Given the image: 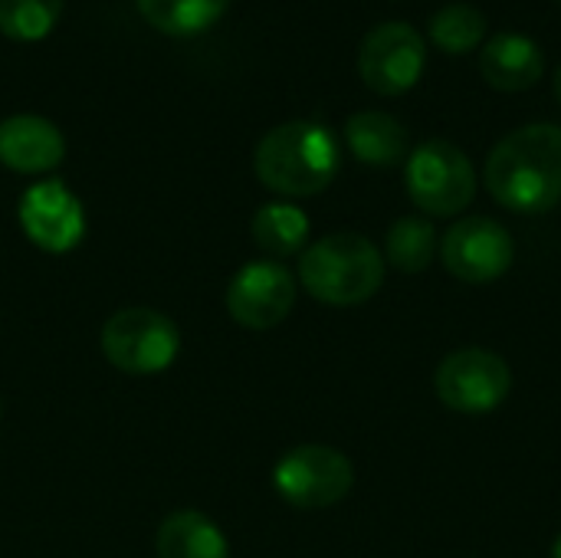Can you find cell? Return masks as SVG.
<instances>
[{"label": "cell", "mask_w": 561, "mask_h": 558, "mask_svg": "<svg viewBox=\"0 0 561 558\" xmlns=\"http://www.w3.org/2000/svg\"><path fill=\"white\" fill-rule=\"evenodd\" d=\"M486 187L506 210H552L561 201V125L533 122L510 132L486 158Z\"/></svg>", "instance_id": "obj_1"}, {"label": "cell", "mask_w": 561, "mask_h": 558, "mask_svg": "<svg viewBox=\"0 0 561 558\" xmlns=\"http://www.w3.org/2000/svg\"><path fill=\"white\" fill-rule=\"evenodd\" d=\"M339 141L319 122H283L256 145V178L286 197H312L339 174Z\"/></svg>", "instance_id": "obj_2"}, {"label": "cell", "mask_w": 561, "mask_h": 558, "mask_svg": "<svg viewBox=\"0 0 561 558\" xmlns=\"http://www.w3.org/2000/svg\"><path fill=\"white\" fill-rule=\"evenodd\" d=\"M299 280L325 306H362L381 289L385 260L365 234H329L302 253Z\"/></svg>", "instance_id": "obj_3"}, {"label": "cell", "mask_w": 561, "mask_h": 558, "mask_svg": "<svg viewBox=\"0 0 561 558\" xmlns=\"http://www.w3.org/2000/svg\"><path fill=\"white\" fill-rule=\"evenodd\" d=\"M404 184L417 210L431 217L463 214L477 197V171L463 148L447 138L417 145L408 158Z\"/></svg>", "instance_id": "obj_4"}, {"label": "cell", "mask_w": 561, "mask_h": 558, "mask_svg": "<svg viewBox=\"0 0 561 558\" xmlns=\"http://www.w3.org/2000/svg\"><path fill=\"white\" fill-rule=\"evenodd\" d=\"M102 352L125 375H158L178 358L181 332L164 312L131 306L102 326Z\"/></svg>", "instance_id": "obj_5"}, {"label": "cell", "mask_w": 561, "mask_h": 558, "mask_svg": "<svg viewBox=\"0 0 561 558\" xmlns=\"http://www.w3.org/2000/svg\"><path fill=\"white\" fill-rule=\"evenodd\" d=\"M355 483L352 460L322 444H302L293 447L273 470L276 493L299 510H325L348 497Z\"/></svg>", "instance_id": "obj_6"}, {"label": "cell", "mask_w": 561, "mask_h": 558, "mask_svg": "<svg viewBox=\"0 0 561 558\" xmlns=\"http://www.w3.org/2000/svg\"><path fill=\"white\" fill-rule=\"evenodd\" d=\"M437 398L460 414H490L513 391V372L490 349H457L434 375Z\"/></svg>", "instance_id": "obj_7"}, {"label": "cell", "mask_w": 561, "mask_h": 558, "mask_svg": "<svg viewBox=\"0 0 561 558\" xmlns=\"http://www.w3.org/2000/svg\"><path fill=\"white\" fill-rule=\"evenodd\" d=\"M427 62L424 36L401 20L378 23L358 49V72L378 95H404L417 86Z\"/></svg>", "instance_id": "obj_8"}, {"label": "cell", "mask_w": 561, "mask_h": 558, "mask_svg": "<svg viewBox=\"0 0 561 558\" xmlns=\"http://www.w3.org/2000/svg\"><path fill=\"white\" fill-rule=\"evenodd\" d=\"M516 247L510 230L490 217H460L440 240V260L463 283H493L513 266Z\"/></svg>", "instance_id": "obj_9"}, {"label": "cell", "mask_w": 561, "mask_h": 558, "mask_svg": "<svg viewBox=\"0 0 561 558\" xmlns=\"http://www.w3.org/2000/svg\"><path fill=\"white\" fill-rule=\"evenodd\" d=\"M296 306V276L276 260L247 263L227 286V312L243 329H273Z\"/></svg>", "instance_id": "obj_10"}, {"label": "cell", "mask_w": 561, "mask_h": 558, "mask_svg": "<svg viewBox=\"0 0 561 558\" xmlns=\"http://www.w3.org/2000/svg\"><path fill=\"white\" fill-rule=\"evenodd\" d=\"M20 227L39 250L69 253L85 234V214L62 181H39L20 197Z\"/></svg>", "instance_id": "obj_11"}, {"label": "cell", "mask_w": 561, "mask_h": 558, "mask_svg": "<svg viewBox=\"0 0 561 558\" xmlns=\"http://www.w3.org/2000/svg\"><path fill=\"white\" fill-rule=\"evenodd\" d=\"M66 155L62 132L39 115H10L0 122V164L20 174L53 171Z\"/></svg>", "instance_id": "obj_12"}, {"label": "cell", "mask_w": 561, "mask_h": 558, "mask_svg": "<svg viewBox=\"0 0 561 558\" xmlns=\"http://www.w3.org/2000/svg\"><path fill=\"white\" fill-rule=\"evenodd\" d=\"M480 72L496 92H526L546 72V53L526 33H496L480 49Z\"/></svg>", "instance_id": "obj_13"}, {"label": "cell", "mask_w": 561, "mask_h": 558, "mask_svg": "<svg viewBox=\"0 0 561 558\" xmlns=\"http://www.w3.org/2000/svg\"><path fill=\"white\" fill-rule=\"evenodd\" d=\"M345 141L352 155L371 168H391L408 158V128L388 112H355L345 122Z\"/></svg>", "instance_id": "obj_14"}, {"label": "cell", "mask_w": 561, "mask_h": 558, "mask_svg": "<svg viewBox=\"0 0 561 558\" xmlns=\"http://www.w3.org/2000/svg\"><path fill=\"white\" fill-rule=\"evenodd\" d=\"M158 558H230V546L214 520L197 510L171 513L158 529Z\"/></svg>", "instance_id": "obj_15"}, {"label": "cell", "mask_w": 561, "mask_h": 558, "mask_svg": "<svg viewBox=\"0 0 561 558\" xmlns=\"http://www.w3.org/2000/svg\"><path fill=\"white\" fill-rule=\"evenodd\" d=\"M138 13L168 36H191L214 26L230 0H135Z\"/></svg>", "instance_id": "obj_16"}, {"label": "cell", "mask_w": 561, "mask_h": 558, "mask_svg": "<svg viewBox=\"0 0 561 558\" xmlns=\"http://www.w3.org/2000/svg\"><path fill=\"white\" fill-rule=\"evenodd\" d=\"M253 240L270 257H293L309 240V217L296 204H266L253 217Z\"/></svg>", "instance_id": "obj_17"}, {"label": "cell", "mask_w": 561, "mask_h": 558, "mask_svg": "<svg viewBox=\"0 0 561 558\" xmlns=\"http://www.w3.org/2000/svg\"><path fill=\"white\" fill-rule=\"evenodd\" d=\"M486 13L473 3H447L440 7L431 23H427V33H431V43L444 53H473L483 39H486Z\"/></svg>", "instance_id": "obj_18"}, {"label": "cell", "mask_w": 561, "mask_h": 558, "mask_svg": "<svg viewBox=\"0 0 561 558\" xmlns=\"http://www.w3.org/2000/svg\"><path fill=\"white\" fill-rule=\"evenodd\" d=\"M437 253V234L427 217H401L385 237V257L398 273H424Z\"/></svg>", "instance_id": "obj_19"}, {"label": "cell", "mask_w": 561, "mask_h": 558, "mask_svg": "<svg viewBox=\"0 0 561 558\" xmlns=\"http://www.w3.org/2000/svg\"><path fill=\"white\" fill-rule=\"evenodd\" d=\"M62 3L66 0H0V33L20 43L43 39L56 26Z\"/></svg>", "instance_id": "obj_20"}, {"label": "cell", "mask_w": 561, "mask_h": 558, "mask_svg": "<svg viewBox=\"0 0 561 558\" xmlns=\"http://www.w3.org/2000/svg\"><path fill=\"white\" fill-rule=\"evenodd\" d=\"M556 99H559V105H561V66L556 69Z\"/></svg>", "instance_id": "obj_21"}, {"label": "cell", "mask_w": 561, "mask_h": 558, "mask_svg": "<svg viewBox=\"0 0 561 558\" xmlns=\"http://www.w3.org/2000/svg\"><path fill=\"white\" fill-rule=\"evenodd\" d=\"M552 558H561V533L559 539H556V546H552Z\"/></svg>", "instance_id": "obj_22"}, {"label": "cell", "mask_w": 561, "mask_h": 558, "mask_svg": "<svg viewBox=\"0 0 561 558\" xmlns=\"http://www.w3.org/2000/svg\"><path fill=\"white\" fill-rule=\"evenodd\" d=\"M0 411H3V408H0Z\"/></svg>", "instance_id": "obj_23"}]
</instances>
